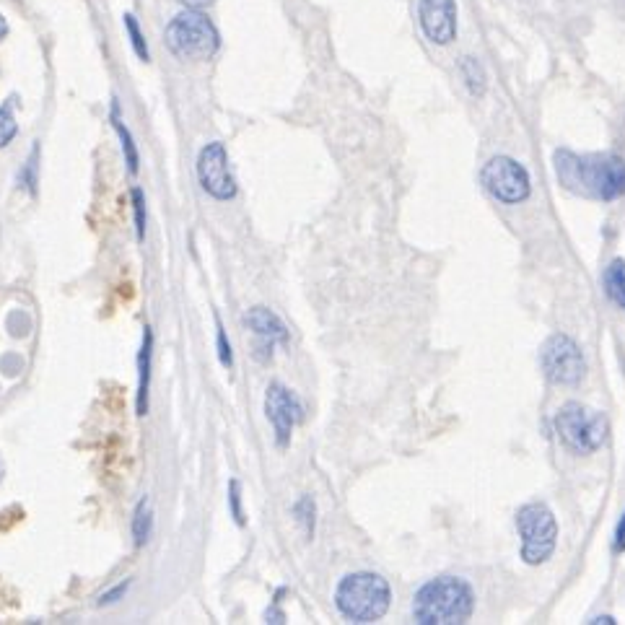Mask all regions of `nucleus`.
<instances>
[{"mask_svg": "<svg viewBox=\"0 0 625 625\" xmlns=\"http://www.w3.org/2000/svg\"><path fill=\"white\" fill-rule=\"evenodd\" d=\"M164 42L179 60H211L221 47L213 21L200 8H185L164 29Z\"/></svg>", "mask_w": 625, "mask_h": 625, "instance_id": "nucleus-4", "label": "nucleus"}, {"mask_svg": "<svg viewBox=\"0 0 625 625\" xmlns=\"http://www.w3.org/2000/svg\"><path fill=\"white\" fill-rule=\"evenodd\" d=\"M602 288H605L607 299L613 301V304H618L620 309H625V260L623 257H618V260H613L610 265H607L605 273H602Z\"/></svg>", "mask_w": 625, "mask_h": 625, "instance_id": "nucleus-14", "label": "nucleus"}, {"mask_svg": "<svg viewBox=\"0 0 625 625\" xmlns=\"http://www.w3.org/2000/svg\"><path fill=\"white\" fill-rule=\"evenodd\" d=\"M216 345H218V361H221V366H224V369H231V366H234V353H231V343H229V338H226V330L221 322H218Z\"/></svg>", "mask_w": 625, "mask_h": 625, "instance_id": "nucleus-24", "label": "nucleus"}, {"mask_svg": "<svg viewBox=\"0 0 625 625\" xmlns=\"http://www.w3.org/2000/svg\"><path fill=\"white\" fill-rule=\"evenodd\" d=\"M244 325L255 332V338L260 340V348L257 351H270L273 353L275 343H288V330L283 325V319L275 312L265 307H252L244 314Z\"/></svg>", "mask_w": 625, "mask_h": 625, "instance_id": "nucleus-12", "label": "nucleus"}, {"mask_svg": "<svg viewBox=\"0 0 625 625\" xmlns=\"http://www.w3.org/2000/svg\"><path fill=\"white\" fill-rule=\"evenodd\" d=\"M3 472H6V467H3V460H0V480H3Z\"/></svg>", "mask_w": 625, "mask_h": 625, "instance_id": "nucleus-29", "label": "nucleus"}, {"mask_svg": "<svg viewBox=\"0 0 625 625\" xmlns=\"http://www.w3.org/2000/svg\"><path fill=\"white\" fill-rule=\"evenodd\" d=\"M480 182L493 198L506 205H519L530 198V174L511 156H493L480 172Z\"/></svg>", "mask_w": 625, "mask_h": 625, "instance_id": "nucleus-8", "label": "nucleus"}, {"mask_svg": "<svg viewBox=\"0 0 625 625\" xmlns=\"http://www.w3.org/2000/svg\"><path fill=\"white\" fill-rule=\"evenodd\" d=\"M392 592L387 579L371 571L348 574L335 589V605L340 615L353 623H377L387 615Z\"/></svg>", "mask_w": 625, "mask_h": 625, "instance_id": "nucleus-3", "label": "nucleus"}, {"mask_svg": "<svg viewBox=\"0 0 625 625\" xmlns=\"http://www.w3.org/2000/svg\"><path fill=\"white\" fill-rule=\"evenodd\" d=\"M130 589V581H122V584H117V587H112L109 592H104L102 597H99V607L104 605H115V602H120L125 594H128Z\"/></svg>", "mask_w": 625, "mask_h": 625, "instance_id": "nucleus-25", "label": "nucleus"}, {"mask_svg": "<svg viewBox=\"0 0 625 625\" xmlns=\"http://www.w3.org/2000/svg\"><path fill=\"white\" fill-rule=\"evenodd\" d=\"M6 37H8V21H6V16L0 13V39H6Z\"/></svg>", "mask_w": 625, "mask_h": 625, "instance_id": "nucleus-28", "label": "nucleus"}, {"mask_svg": "<svg viewBox=\"0 0 625 625\" xmlns=\"http://www.w3.org/2000/svg\"><path fill=\"white\" fill-rule=\"evenodd\" d=\"M122 24H125V32H128L133 52L143 60V63H148V60H151V50H148V42H146V37H143L138 19H135L133 13H125V16H122Z\"/></svg>", "mask_w": 625, "mask_h": 625, "instance_id": "nucleus-18", "label": "nucleus"}, {"mask_svg": "<svg viewBox=\"0 0 625 625\" xmlns=\"http://www.w3.org/2000/svg\"><path fill=\"white\" fill-rule=\"evenodd\" d=\"M555 177L563 190L579 198L613 203L625 195V159L613 154L555 151Z\"/></svg>", "mask_w": 625, "mask_h": 625, "instance_id": "nucleus-1", "label": "nucleus"}, {"mask_svg": "<svg viewBox=\"0 0 625 625\" xmlns=\"http://www.w3.org/2000/svg\"><path fill=\"white\" fill-rule=\"evenodd\" d=\"M265 415H268L270 426L275 431V444L286 449L291 444L296 423H301V418H304V405L288 387L273 382L265 392Z\"/></svg>", "mask_w": 625, "mask_h": 625, "instance_id": "nucleus-9", "label": "nucleus"}, {"mask_svg": "<svg viewBox=\"0 0 625 625\" xmlns=\"http://www.w3.org/2000/svg\"><path fill=\"white\" fill-rule=\"evenodd\" d=\"M198 179L211 198L216 200H234L236 182L229 169V154L224 143H208L198 156Z\"/></svg>", "mask_w": 625, "mask_h": 625, "instance_id": "nucleus-10", "label": "nucleus"}, {"mask_svg": "<svg viewBox=\"0 0 625 625\" xmlns=\"http://www.w3.org/2000/svg\"><path fill=\"white\" fill-rule=\"evenodd\" d=\"M109 120H112V128H115L117 135H120L122 154H125V164H128V172L130 174H138V166H141V156H138V146H135L133 135H130V130L125 128V122L120 120V104H117V99H112V115H109Z\"/></svg>", "mask_w": 625, "mask_h": 625, "instance_id": "nucleus-15", "label": "nucleus"}, {"mask_svg": "<svg viewBox=\"0 0 625 625\" xmlns=\"http://www.w3.org/2000/svg\"><path fill=\"white\" fill-rule=\"evenodd\" d=\"M151 364H154V330L143 327V345L138 353V400L135 410L138 415L148 413V392H151Z\"/></svg>", "mask_w": 625, "mask_h": 625, "instance_id": "nucleus-13", "label": "nucleus"}, {"mask_svg": "<svg viewBox=\"0 0 625 625\" xmlns=\"http://www.w3.org/2000/svg\"><path fill=\"white\" fill-rule=\"evenodd\" d=\"M423 34L434 45H452L457 37V3L454 0H421L418 6Z\"/></svg>", "mask_w": 625, "mask_h": 625, "instance_id": "nucleus-11", "label": "nucleus"}, {"mask_svg": "<svg viewBox=\"0 0 625 625\" xmlns=\"http://www.w3.org/2000/svg\"><path fill=\"white\" fill-rule=\"evenodd\" d=\"M460 73L465 78L467 89H470L472 96H485V89H488V76H485V68L480 65L478 58H462L460 60Z\"/></svg>", "mask_w": 625, "mask_h": 625, "instance_id": "nucleus-17", "label": "nucleus"}, {"mask_svg": "<svg viewBox=\"0 0 625 625\" xmlns=\"http://www.w3.org/2000/svg\"><path fill=\"white\" fill-rule=\"evenodd\" d=\"M13 104H16L13 96L0 104V148H6L16 138V133H19V122H16V115H13Z\"/></svg>", "mask_w": 625, "mask_h": 625, "instance_id": "nucleus-19", "label": "nucleus"}, {"mask_svg": "<svg viewBox=\"0 0 625 625\" xmlns=\"http://www.w3.org/2000/svg\"><path fill=\"white\" fill-rule=\"evenodd\" d=\"M185 8H203V6H211L213 0H179Z\"/></svg>", "mask_w": 625, "mask_h": 625, "instance_id": "nucleus-27", "label": "nucleus"}, {"mask_svg": "<svg viewBox=\"0 0 625 625\" xmlns=\"http://www.w3.org/2000/svg\"><path fill=\"white\" fill-rule=\"evenodd\" d=\"M294 517L296 522L304 527V535L312 540L314 537V524H317V506H314V501L309 496H301L299 501L294 504Z\"/></svg>", "mask_w": 625, "mask_h": 625, "instance_id": "nucleus-20", "label": "nucleus"}, {"mask_svg": "<svg viewBox=\"0 0 625 625\" xmlns=\"http://www.w3.org/2000/svg\"><path fill=\"white\" fill-rule=\"evenodd\" d=\"M229 511L239 527L247 524V517H244V509H242V485H239V480H231L229 483Z\"/></svg>", "mask_w": 625, "mask_h": 625, "instance_id": "nucleus-23", "label": "nucleus"}, {"mask_svg": "<svg viewBox=\"0 0 625 625\" xmlns=\"http://www.w3.org/2000/svg\"><path fill=\"white\" fill-rule=\"evenodd\" d=\"M540 364H543L548 382L558 384V387H574L587 374L584 353L576 345V340L563 332H555L545 340L543 351H540Z\"/></svg>", "mask_w": 625, "mask_h": 625, "instance_id": "nucleus-7", "label": "nucleus"}, {"mask_svg": "<svg viewBox=\"0 0 625 625\" xmlns=\"http://www.w3.org/2000/svg\"><path fill=\"white\" fill-rule=\"evenodd\" d=\"M37 166H39V146L32 148V154H29V161H26L24 172L19 174V182L26 187V190L37 195Z\"/></svg>", "mask_w": 625, "mask_h": 625, "instance_id": "nucleus-22", "label": "nucleus"}, {"mask_svg": "<svg viewBox=\"0 0 625 625\" xmlns=\"http://www.w3.org/2000/svg\"><path fill=\"white\" fill-rule=\"evenodd\" d=\"M517 530L522 537V561L540 566L553 555L558 543V524L545 504H527L517 511Z\"/></svg>", "mask_w": 625, "mask_h": 625, "instance_id": "nucleus-6", "label": "nucleus"}, {"mask_svg": "<svg viewBox=\"0 0 625 625\" xmlns=\"http://www.w3.org/2000/svg\"><path fill=\"white\" fill-rule=\"evenodd\" d=\"M615 553H623L625 550V514L620 517L618 527H615V543H613Z\"/></svg>", "mask_w": 625, "mask_h": 625, "instance_id": "nucleus-26", "label": "nucleus"}, {"mask_svg": "<svg viewBox=\"0 0 625 625\" xmlns=\"http://www.w3.org/2000/svg\"><path fill=\"white\" fill-rule=\"evenodd\" d=\"M475 610L472 587L460 576H439L415 592L413 618L421 625H460Z\"/></svg>", "mask_w": 625, "mask_h": 625, "instance_id": "nucleus-2", "label": "nucleus"}, {"mask_svg": "<svg viewBox=\"0 0 625 625\" xmlns=\"http://www.w3.org/2000/svg\"><path fill=\"white\" fill-rule=\"evenodd\" d=\"M133 211H135V236H138V242H143V236H146V198H143V190L141 187H133Z\"/></svg>", "mask_w": 625, "mask_h": 625, "instance_id": "nucleus-21", "label": "nucleus"}, {"mask_svg": "<svg viewBox=\"0 0 625 625\" xmlns=\"http://www.w3.org/2000/svg\"><path fill=\"white\" fill-rule=\"evenodd\" d=\"M555 431L574 454H592L605 447L610 426L600 410H592L581 402H566L555 413Z\"/></svg>", "mask_w": 625, "mask_h": 625, "instance_id": "nucleus-5", "label": "nucleus"}, {"mask_svg": "<svg viewBox=\"0 0 625 625\" xmlns=\"http://www.w3.org/2000/svg\"><path fill=\"white\" fill-rule=\"evenodd\" d=\"M151 532H154V514H151V504H148V498H141V504L135 506V514H133L135 548H143V545L151 540Z\"/></svg>", "mask_w": 625, "mask_h": 625, "instance_id": "nucleus-16", "label": "nucleus"}]
</instances>
